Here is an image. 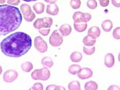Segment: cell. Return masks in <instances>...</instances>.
<instances>
[{
    "label": "cell",
    "mask_w": 120,
    "mask_h": 90,
    "mask_svg": "<svg viewBox=\"0 0 120 90\" xmlns=\"http://www.w3.org/2000/svg\"><path fill=\"white\" fill-rule=\"evenodd\" d=\"M32 47V38L23 32H17L9 35L0 43L2 53L7 57L19 58L25 55Z\"/></svg>",
    "instance_id": "obj_1"
},
{
    "label": "cell",
    "mask_w": 120,
    "mask_h": 90,
    "mask_svg": "<svg viewBox=\"0 0 120 90\" xmlns=\"http://www.w3.org/2000/svg\"><path fill=\"white\" fill-rule=\"evenodd\" d=\"M22 22V14L19 8L10 4H0V37L19 29Z\"/></svg>",
    "instance_id": "obj_2"
},
{
    "label": "cell",
    "mask_w": 120,
    "mask_h": 90,
    "mask_svg": "<svg viewBox=\"0 0 120 90\" xmlns=\"http://www.w3.org/2000/svg\"><path fill=\"white\" fill-rule=\"evenodd\" d=\"M34 47L41 53H45L48 49V43L41 36H37L34 39Z\"/></svg>",
    "instance_id": "obj_3"
},
{
    "label": "cell",
    "mask_w": 120,
    "mask_h": 90,
    "mask_svg": "<svg viewBox=\"0 0 120 90\" xmlns=\"http://www.w3.org/2000/svg\"><path fill=\"white\" fill-rule=\"evenodd\" d=\"M49 41V43L52 47H59L63 42V36L60 35V33L56 30L52 32L51 35L50 36Z\"/></svg>",
    "instance_id": "obj_4"
},
{
    "label": "cell",
    "mask_w": 120,
    "mask_h": 90,
    "mask_svg": "<svg viewBox=\"0 0 120 90\" xmlns=\"http://www.w3.org/2000/svg\"><path fill=\"white\" fill-rule=\"evenodd\" d=\"M18 76H19L18 72L16 71L15 70L9 69L4 72L3 78L4 81L9 83L15 81L18 78Z\"/></svg>",
    "instance_id": "obj_5"
},
{
    "label": "cell",
    "mask_w": 120,
    "mask_h": 90,
    "mask_svg": "<svg viewBox=\"0 0 120 90\" xmlns=\"http://www.w3.org/2000/svg\"><path fill=\"white\" fill-rule=\"evenodd\" d=\"M78 77L80 79L85 80L90 78L93 76V71L91 69L89 68H81L80 70L77 74Z\"/></svg>",
    "instance_id": "obj_6"
},
{
    "label": "cell",
    "mask_w": 120,
    "mask_h": 90,
    "mask_svg": "<svg viewBox=\"0 0 120 90\" xmlns=\"http://www.w3.org/2000/svg\"><path fill=\"white\" fill-rule=\"evenodd\" d=\"M60 11L59 7L57 4H49L46 6V13L51 16H56L58 14Z\"/></svg>",
    "instance_id": "obj_7"
},
{
    "label": "cell",
    "mask_w": 120,
    "mask_h": 90,
    "mask_svg": "<svg viewBox=\"0 0 120 90\" xmlns=\"http://www.w3.org/2000/svg\"><path fill=\"white\" fill-rule=\"evenodd\" d=\"M115 63L114 55L111 53H108L104 57V64L108 68L113 67Z\"/></svg>",
    "instance_id": "obj_8"
},
{
    "label": "cell",
    "mask_w": 120,
    "mask_h": 90,
    "mask_svg": "<svg viewBox=\"0 0 120 90\" xmlns=\"http://www.w3.org/2000/svg\"><path fill=\"white\" fill-rule=\"evenodd\" d=\"M60 32L61 33V35L63 37H66L68 36L72 31L71 29V26L70 25L67 24V23H64L63 24L59 29Z\"/></svg>",
    "instance_id": "obj_9"
},
{
    "label": "cell",
    "mask_w": 120,
    "mask_h": 90,
    "mask_svg": "<svg viewBox=\"0 0 120 90\" xmlns=\"http://www.w3.org/2000/svg\"><path fill=\"white\" fill-rule=\"evenodd\" d=\"M101 35V30L98 27L94 26V27H90L88 30V35L89 37H92L93 39H96L99 37Z\"/></svg>",
    "instance_id": "obj_10"
},
{
    "label": "cell",
    "mask_w": 120,
    "mask_h": 90,
    "mask_svg": "<svg viewBox=\"0 0 120 90\" xmlns=\"http://www.w3.org/2000/svg\"><path fill=\"white\" fill-rule=\"evenodd\" d=\"M20 10L21 12H22V16H23V18L29 16L33 11L32 10L30 6H29V4H26V3H23V4L21 5Z\"/></svg>",
    "instance_id": "obj_11"
},
{
    "label": "cell",
    "mask_w": 120,
    "mask_h": 90,
    "mask_svg": "<svg viewBox=\"0 0 120 90\" xmlns=\"http://www.w3.org/2000/svg\"><path fill=\"white\" fill-rule=\"evenodd\" d=\"M102 29L105 32H111L113 27V24L112 21L110 20H106L102 22L101 24Z\"/></svg>",
    "instance_id": "obj_12"
},
{
    "label": "cell",
    "mask_w": 120,
    "mask_h": 90,
    "mask_svg": "<svg viewBox=\"0 0 120 90\" xmlns=\"http://www.w3.org/2000/svg\"><path fill=\"white\" fill-rule=\"evenodd\" d=\"M41 69V81H47L50 78L51 72L46 67L40 69Z\"/></svg>",
    "instance_id": "obj_13"
},
{
    "label": "cell",
    "mask_w": 120,
    "mask_h": 90,
    "mask_svg": "<svg viewBox=\"0 0 120 90\" xmlns=\"http://www.w3.org/2000/svg\"><path fill=\"white\" fill-rule=\"evenodd\" d=\"M34 11H35L37 14H42L43 13L44 11V9H45V4L42 3L38 2L36 3L35 4H34L33 6Z\"/></svg>",
    "instance_id": "obj_14"
},
{
    "label": "cell",
    "mask_w": 120,
    "mask_h": 90,
    "mask_svg": "<svg viewBox=\"0 0 120 90\" xmlns=\"http://www.w3.org/2000/svg\"><path fill=\"white\" fill-rule=\"evenodd\" d=\"M83 58V55L80 52L75 51L73 52L70 55V60L73 62H79L82 61Z\"/></svg>",
    "instance_id": "obj_15"
},
{
    "label": "cell",
    "mask_w": 120,
    "mask_h": 90,
    "mask_svg": "<svg viewBox=\"0 0 120 90\" xmlns=\"http://www.w3.org/2000/svg\"><path fill=\"white\" fill-rule=\"evenodd\" d=\"M74 29L78 32H83L86 30L87 28V23L85 22L75 23L74 22Z\"/></svg>",
    "instance_id": "obj_16"
},
{
    "label": "cell",
    "mask_w": 120,
    "mask_h": 90,
    "mask_svg": "<svg viewBox=\"0 0 120 90\" xmlns=\"http://www.w3.org/2000/svg\"><path fill=\"white\" fill-rule=\"evenodd\" d=\"M41 64L44 67L51 68L54 65V62L51 57H44L41 60Z\"/></svg>",
    "instance_id": "obj_17"
},
{
    "label": "cell",
    "mask_w": 120,
    "mask_h": 90,
    "mask_svg": "<svg viewBox=\"0 0 120 90\" xmlns=\"http://www.w3.org/2000/svg\"><path fill=\"white\" fill-rule=\"evenodd\" d=\"M83 43L87 47H92L95 45L96 42V39H93L92 37H89V35L85 36L83 39Z\"/></svg>",
    "instance_id": "obj_18"
},
{
    "label": "cell",
    "mask_w": 120,
    "mask_h": 90,
    "mask_svg": "<svg viewBox=\"0 0 120 90\" xmlns=\"http://www.w3.org/2000/svg\"><path fill=\"white\" fill-rule=\"evenodd\" d=\"M84 89L85 90H97L98 89V84L95 81H90L85 83Z\"/></svg>",
    "instance_id": "obj_19"
},
{
    "label": "cell",
    "mask_w": 120,
    "mask_h": 90,
    "mask_svg": "<svg viewBox=\"0 0 120 90\" xmlns=\"http://www.w3.org/2000/svg\"><path fill=\"white\" fill-rule=\"evenodd\" d=\"M34 65L30 62H25L21 65V69L25 72H29L33 69Z\"/></svg>",
    "instance_id": "obj_20"
},
{
    "label": "cell",
    "mask_w": 120,
    "mask_h": 90,
    "mask_svg": "<svg viewBox=\"0 0 120 90\" xmlns=\"http://www.w3.org/2000/svg\"><path fill=\"white\" fill-rule=\"evenodd\" d=\"M44 22V29H50L53 24V20L51 17L49 16H46L42 18Z\"/></svg>",
    "instance_id": "obj_21"
},
{
    "label": "cell",
    "mask_w": 120,
    "mask_h": 90,
    "mask_svg": "<svg viewBox=\"0 0 120 90\" xmlns=\"http://www.w3.org/2000/svg\"><path fill=\"white\" fill-rule=\"evenodd\" d=\"M81 66L78 64H72L68 68V72L72 75H77L80 70Z\"/></svg>",
    "instance_id": "obj_22"
},
{
    "label": "cell",
    "mask_w": 120,
    "mask_h": 90,
    "mask_svg": "<svg viewBox=\"0 0 120 90\" xmlns=\"http://www.w3.org/2000/svg\"><path fill=\"white\" fill-rule=\"evenodd\" d=\"M68 89L70 90H80V84L78 81H73L68 84Z\"/></svg>",
    "instance_id": "obj_23"
},
{
    "label": "cell",
    "mask_w": 120,
    "mask_h": 90,
    "mask_svg": "<svg viewBox=\"0 0 120 90\" xmlns=\"http://www.w3.org/2000/svg\"><path fill=\"white\" fill-rule=\"evenodd\" d=\"M82 15L83 13L81 11H76L73 14V20L75 23L83 22L82 21Z\"/></svg>",
    "instance_id": "obj_24"
},
{
    "label": "cell",
    "mask_w": 120,
    "mask_h": 90,
    "mask_svg": "<svg viewBox=\"0 0 120 90\" xmlns=\"http://www.w3.org/2000/svg\"><path fill=\"white\" fill-rule=\"evenodd\" d=\"M83 51L85 54L87 55H91L94 54L95 51V47H86L84 46L83 47Z\"/></svg>",
    "instance_id": "obj_25"
},
{
    "label": "cell",
    "mask_w": 120,
    "mask_h": 90,
    "mask_svg": "<svg viewBox=\"0 0 120 90\" xmlns=\"http://www.w3.org/2000/svg\"><path fill=\"white\" fill-rule=\"evenodd\" d=\"M33 26L35 29H37V30L42 29L44 27V22L42 18H37L34 22Z\"/></svg>",
    "instance_id": "obj_26"
},
{
    "label": "cell",
    "mask_w": 120,
    "mask_h": 90,
    "mask_svg": "<svg viewBox=\"0 0 120 90\" xmlns=\"http://www.w3.org/2000/svg\"><path fill=\"white\" fill-rule=\"evenodd\" d=\"M70 4L73 9L77 10L80 8L82 1H81V0H71Z\"/></svg>",
    "instance_id": "obj_27"
},
{
    "label": "cell",
    "mask_w": 120,
    "mask_h": 90,
    "mask_svg": "<svg viewBox=\"0 0 120 90\" xmlns=\"http://www.w3.org/2000/svg\"><path fill=\"white\" fill-rule=\"evenodd\" d=\"M31 78L34 80L41 79V69H35L31 74Z\"/></svg>",
    "instance_id": "obj_28"
},
{
    "label": "cell",
    "mask_w": 120,
    "mask_h": 90,
    "mask_svg": "<svg viewBox=\"0 0 120 90\" xmlns=\"http://www.w3.org/2000/svg\"><path fill=\"white\" fill-rule=\"evenodd\" d=\"M87 7L91 10H95L97 7V3L96 0H88L87 2Z\"/></svg>",
    "instance_id": "obj_29"
},
{
    "label": "cell",
    "mask_w": 120,
    "mask_h": 90,
    "mask_svg": "<svg viewBox=\"0 0 120 90\" xmlns=\"http://www.w3.org/2000/svg\"><path fill=\"white\" fill-rule=\"evenodd\" d=\"M65 90V88L61 86H57L55 84H49L46 87V90Z\"/></svg>",
    "instance_id": "obj_30"
},
{
    "label": "cell",
    "mask_w": 120,
    "mask_h": 90,
    "mask_svg": "<svg viewBox=\"0 0 120 90\" xmlns=\"http://www.w3.org/2000/svg\"><path fill=\"white\" fill-rule=\"evenodd\" d=\"M112 36L114 39L116 40H120V27H116V29H114L112 31Z\"/></svg>",
    "instance_id": "obj_31"
},
{
    "label": "cell",
    "mask_w": 120,
    "mask_h": 90,
    "mask_svg": "<svg viewBox=\"0 0 120 90\" xmlns=\"http://www.w3.org/2000/svg\"><path fill=\"white\" fill-rule=\"evenodd\" d=\"M92 18V15L89 13H83L82 15V21L83 22L87 23Z\"/></svg>",
    "instance_id": "obj_32"
},
{
    "label": "cell",
    "mask_w": 120,
    "mask_h": 90,
    "mask_svg": "<svg viewBox=\"0 0 120 90\" xmlns=\"http://www.w3.org/2000/svg\"><path fill=\"white\" fill-rule=\"evenodd\" d=\"M30 90H43L44 87L43 84L41 83H36L34 84L32 87L30 88Z\"/></svg>",
    "instance_id": "obj_33"
},
{
    "label": "cell",
    "mask_w": 120,
    "mask_h": 90,
    "mask_svg": "<svg viewBox=\"0 0 120 90\" xmlns=\"http://www.w3.org/2000/svg\"><path fill=\"white\" fill-rule=\"evenodd\" d=\"M50 32V29H41L39 30V33L42 36H48Z\"/></svg>",
    "instance_id": "obj_34"
},
{
    "label": "cell",
    "mask_w": 120,
    "mask_h": 90,
    "mask_svg": "<svg viewBox=\"0 0 120 90\" xmlns=\"http://www.w3.org/2000/svg\"><path fill=\"white\" fill-rule=\"evenodd\" d=\"M35 18V13L32 11L31 14H30L29 16H26V17H24V19L25 20V21H27L28 22H31Z\"/></svg>",
    "instance_id": "obj_35"
},
{
    "label": "cell",
    "mask_w": 120,
    "mask_h": 90,
    "mask_svg": "<svg viewBox=\"0 0 120 90\" xmlns=\"http://www.w3.org/2000/svg\"><path fill=\"white\" fill-rule=\"evenodd\" d=\"M6 2H7L8 4L15 6H18L20 4V0H6Z\"/></svg>",
    "instance_id": "obj_36"
},
{
    "label": "cell",
    "mask_w": 120,
    "mask_h": 90,
    "mask_svg": "<svg viewBox=\"0 0 120 90\" xmlns=\"http://www.w3.org/2000/svg\"><path fill=\"white\" fill-rule=\"evenodd\" d=\"M102 7H107L109 4V0H98Z\"/></svg>",
    "instance_id": "obj_37"
},
{
    "label": "cell",
    "mask_w": 120,
    "mask_h": 90,
    "mask_svg": "<svg viewBox=\"0 0 120 90\" xmlns=\"http://www.w3.org/2000/svg\"><path fill=\"white\" fill-rule=\"evenodd\" d=\"M111 3L116 8H120V0H111Z\"/></svg>",
    "instance_id": "obj_38"
},
{
    "label": "cell",
    "mask_w": 120,
    "mask_h": 90,
    "mask_svg": "<svg viewBox=\"0 0 120 90\" xmlns=\"http://www.w3.org/2000/svg\"><path fill=\"white\" fill-rule=\"evenodd\" d=\"M108 90H120V87L117 85H111V86H110L109 88H108Z\"/></svg>",
    "instance_id": "obj_39"
},
{
    "label": "cell",
    "mask_w": 120,
    "mask_h": 90,
    "mask_svg": "<svg viewBox=\"0 0 120 90\" xmlns=\"http://www.w3.org/2000/svg\"><path fill=\"white\" fill-rule=\"evenodd\" d=\"M44 1L49 4H55L58 0H44Z\"/></svg>",
    "instance_id": "obj_40"
},
{
    "label": "cell",
    "mask_w": 120,
    "mask_h": 90,
    "mask_svg": "<svg viewBox=\"0 0 120 90\" xmlns=\"http://www.w3.org/2000/svg\"><path fill=\"white\" fill-rule=\"evenodd\" d=\"M6 1V0H0V4H4Z\"/></svg>",
    "instance_id": "obj_41"
},
{
    "label": "cell",
    "mask_w": 120,
    "mask_h": 90,
    "mask_svg": "<svg viewBox=\"0 0 120 90\" xmlns=\"http://www.w3.org/2000/svg\"><path fill=\"white\" fill-rule=\"evenodd\" d=\"M23 1H25V2H31V1H36L37 0H22Z\"/></svg>",
    "instance_id": "obj_42"
},
{
    "label": "cell",
    "mask_w": 120,
    "mask_h": 90,
    "mask_svg": "<svg viewBox=\"0 0 120 90\" xmlns=\"http://www.w3.org/2000/svg\"><path fill=\"white\" fill-rule=\"evenodd\" d=\"M3 72V69H2V67L0 65V75L1 74V73H2Z\"/></svg>",
    "instance_id": "obj_43"
}]
</instances>
